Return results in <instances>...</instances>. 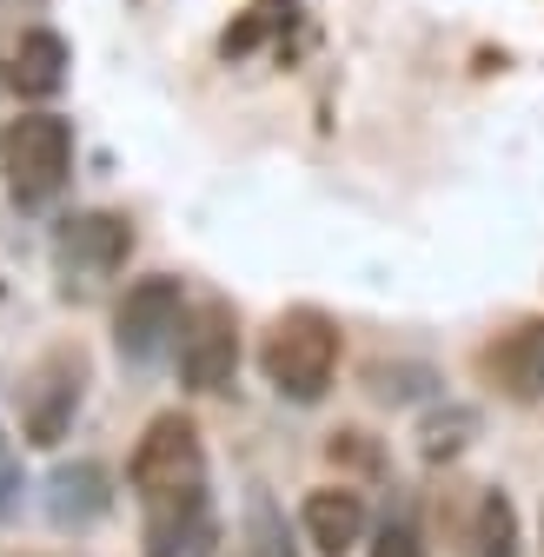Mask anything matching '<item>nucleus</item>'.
<instances>
[{
	"instance_id": "nucleus-1",
	"label": "nucleus",
	"mask_w": 544,
	"mask_h": 557,
	"mask_svg": "<svg viewBox=\"0 0 544 557\" xmlns=\"http://www.w3.org/2000/svg\"><path fill=\"white\" fill-rule=\"evenodd\" d=\"M259 372H265L272 392L293 398V405L325 398V385H332V372H338V325H332L319 306L280 312V319L265 325V338H259Z\"/></svg>"
},
{
	"instance_id": "nucleus-2",
	"label": "nucleus",
	"mask_w": 544,
	"mask_h": 557,
	"mask_svg": "<svg viewBox=\"0 0 544 557\" xmlns=\"http://www.w3.org/2000/svg\"><path fill=\"white\" fill-rule=\"evenodd\" d=\"M126 478H133V492H140V505L207 492V445H199V425L186 411H160L140 432V445H133Z\"/></svg>"
},
{
	"instance_id": "nucleus-3",
	"label": "nucleus",
	"mask_w": 544,
	"mask_h": 557,
	"mask_svg": "<svg viewBox=\"0 0 544 557\" xmlns=\"http://www.w3.org/2000/svg\"><path fill=\"white\" fill-rule=\"evenodd\" d=\"M0 160H8V186L21 206H40L66 186V173H74V126H66L60 113H27L14 120V133L0 139Z\"/></svg>"
},
{
	"instance_id": "nucleus-4",
	"label": "nucleus",
	"mask_w": 544,
	"mask_h": 557,
	"mask_svg": "<svg viewBox=\"0 0 544 557\" xmlns=\"http://www.w3.org/2000/svg\"><path fill=\"white\" fill-rule=\"evenodd\" d=\"M180 332H186V293H180L173 272H153V278H140V286H126V299L113 312L120 359L153 366V359H166L173 345H180Z\"/></svg>"
},
{
	"instance_id": "nucleus-5",
	"label": "nucleus",
	"mask_w": 544,
	"mask_h": 557,
	"mask_svg": "<svg viewBox=\"0 0 544 557\" xmlns=\"http://www.w3.org/2000/svg\"><path fill=\"white\" fill-rule=\"evenodd\" d=\"M81 385H87V359L81 352H66V345L47 352L27 372V385H21V432L34 445H60L66 425H74V411H81Z\"/></svg>"
},
{
	"instance_id": "nucleus-6",
	"label": "nucleus",
	"mask_w": 544,
	"mask_h": 557,
	"mask_svg": "<svg viewBox=\"0 0 544 557\" xmlns=\"http://www.w3.org/2000/svg\"><path fill=\"white\" fill-rule=\"evenodd\" d=\"M126 252H133V226L120 213H74L53 233V259L66 278H107L126 265Z\"/></svg>"
},
{
	"instance_id": "nucleus-7",
	"label": "nucleus",
	"mask_w": 544,
	"mask_h": 557,
	"mask_svg": "<svg viewBox=\"0 0 544 557\" xmlns=\"http://www.w3.org/2000/svg\"><path fill=\"white\" fill-rule=\"evenodd\" d=\"M233 366H239V325L226 306H207L199 319H186V338H180V379L193 392H220L233 385Z\"/></svg>"
},
{
	"instance_id": "nucleus-8",
	"label": "nucleus",
	"mask_w": 544,
	"mask_h": 557,
	"mask_svg": "<svg viewBox=\"0 0 544 557\" xmlns=\"http://www.w3.org/2000/svg\"><path fill=\"white\" fill-rule=\"evenodd\" d=\"M213 544H220V518L207 492L147 505V557H213Z\"/></svg>"
},
{
	"instance_id": "nucleus-9",
	"label": "nucleus",
	"mask_w": 544,
	"mask_h": 557,
	"mask_svg": "<svg viewBox=\"0 0 544 557\" xmlns=\"http://www.w3.org/2000/svg\"><path fill=\"white\" fill-rule=\"evenodd\" d=\"M299 531L319 557H346L366 537V498L346 492V484H325V492H306L299 505Z\"/></svg>"
},
{
	"instance_id": "nucleus-10",
	"label": "nucleus",
	"mask_w": 544,
	"mask_h": 557,
	"mask_svg": "<svg viewBox=\"0 0 544 557\" xmlns=\"http://www.w3.org/2000/svg\"><path fill=\"white\" fill-rule=\"evenodd\" d=\"M485 372L498 379V392H511V398H544V319H524V325H511L492 352H485Z\"/></svg>"
},
{
	"instance_id": "nucleus-11",
	"label": "nucleus",
	"mask_w": 544,
	"mask_h": 557,
	"mask_svg": "<svg viewBox=\"0 0 544 557\" xmlns=\"http://www.w3.org/2000/svg\"><path fill=\"white\" fill-rule=\"evenodd\" d=\"M66 66H74V53H66V40L53 27H27L14 60H8V81L21 100H53L66 87Z\"/></svg>"
},
{
	"instance_id": "nucleus-12",
	"label": "nucleus",
	"mask_w": 544,
	"mask_h": 557,
	"mask_svg": "<svg viewBox=\"0 0 544 557\" xmlns=\"http://www.w3.org/2000/svg\"><path fill=\"white\" fill-rule=\"evenodd\" d=\"M107 505H113V498H107V471H100V465H60L53 484H47L53 524H94Z\"/></svg>"
},
{
	"instance_id": "nucleus-13",
	"label": "nucleus",
	"mask_w": 544,
	"mask_h": 557,
	"mask_svg": "<svg viewBox=\"0 0 544 557\" xmlns=\"http://www.w3.org/2000/svg\"><path fill=\"white\" fill-rule=\"evenodd\" d=\"M511 544H518V518H511V505L492 492V498L479 505V557H511Z\"/></svg>"
},
{
	"instance_id": "nucleus-14",
	"label": "nucleus",
	"mask_w": 544,
	"mask_h": 557,
	"mask_svg": "<svg viewBox=\"0 0 544 557\" xmlns=\"http://www.w3.org/2000/svg\"><path fill=\"white\" fill-rule=\"evenodd\" d=\"M246 531H252V557H299V550L286 544V524H280V511H272L265 498H252V518H246Z\"/></svg>"
},
{
	"instance_id": "nucleus-15",
	"label": "nucleus",
	"mask_w": 544,
	"mask_h": 557,
	"mask_svg": "<svg viewBox=\"0 0 544 557\" xmlns=\"http://www.w3.org/2000/svg\"><path fill=\"white\" fill-rule=\"evenodd\" d=\"M372 557H425V544H419L412 524H385V531L372 537Z\"/></svg>"
},
{
	"instance_id": "nucleus-16",
	"label": "nucleus",
	"mask_w": 544,
	"mask_h": 557,
	"mask_svg": "<svg viewBox=\"0 0 544 557\" xmlns=\"http://www.w3.org/2000/svg\"><path fill=\"white\" fill-rule=\"evenodd\" d=\"M14 498H21V458H14L8 438H0V511H14Z\"/></svg>"
}]
</instances>
